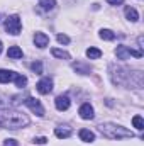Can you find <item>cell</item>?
Here are the masks:
<instances>
[{
    "label": "cell",
    "mask_w": 144,
    "mask_h": 146,
    "mask_svg": "<svg viewBox=\"0 0 144 146\" xmlns=\"http://www.w3.org/2000/svg\"><path fill=\"white\" fill-rule=\"evenodd\" d=\"M29 124V117L24 112L14 109H0V126L5 129H20Z\"/></svg>",
    "instance_id": "cell-1"
},
{
    "label": "cell",
    "mask_w": 144,
    "mask_h": 146,
    "mask_svg": "<svg viewBox=\"0 0 144 146\" xmlns=\"http://www.w3.org/2000/svg\"><path fill=\"white\" fill-rule=\"evenodd\" d=\"M98 131L108 138V139H126V138H134L132 131H129L127 127L120 126V124H114V122H104L98 126Z\"/></svg>",
    "instance_id": "cell-2"
},
{
    "label": "cell",
    "mask_w": 144,
    "mask_h": 146,
    "mask_svg": "<svg viewBox=\"0 0 144 146\" xmlns=\"http://www.w3.org/2000/svg\"><path fill=\"white\" fill-rule=\"evenodd\" d=\"M22 29V22H20V17L19 15H10L7 21H5V31L12 36H17Z\"/></svg>",
    "instance_id": "cell-3"
},
{
    "label": "cell",
    "mask_w": 144,
    "mask_h": 146,
    "mask_svg": "<svg viewBox=\"0 0 144 146\" xmlns=\"http://www.w3.org/2000/svg\"><path fill=\"white\" fill-rule=\"evenodd\" d=\"M115 54H117L119 60H127V58H131V56L141 58V56H143V51H139V49H132V48H127V46H117Z\"/></svg>",
    "instance_id": "cell-4"
},
{
    "label": "cell",
    "mask_w": 144,
    "mask_h": 146,
    "mask_svg": "<svg viewBox=\"0 0 144 146\" xmlns=\"http://www.w3.org/2000/svg\"><path fill=\"white\" fill-rule=\"evenodd\" d=\"M24 104L32 110V112H36V115H39V117L44 115V107L41 106V102H39L37 99H34V97H27V99L24 100Z\"/></svg>",
    "instance_id": "cell-5"
},
{
    "label": "cell",
    "mask_w": 144,
    "mask_h": 146,
    "mask_svg": "<svg viewBox=\"0 0 144 146\" xmlns=\"http://www.w3.org/2000/svg\"><path fill=\"white\" fill-rule=\"evenodd\" d=\"M36 88H37V92L39 94H42V95H46V94H49L51 90H53V80L51 78H41L39 82H37V85H36Z\"/></svg>",
    "instance_id": "cell-6"
},
{
    "label": "cell",
    "mask_w": 144,
    "mask_h": 146,
    "mask_svg": "<svg viewBox=\"0 0 144 146\" xmlns=\"http://www.w3.org/2000/svg\"><path fill=\"white\" fill-rule=\"evenodd\" d=\"M78 114H80V117L81 119H85V121H90V119H93L95 117V112H93V107L90 106V104H83L80 110H78Z\"/></svg>",
    "instance_id": "cell-7"
},
{
    "label": "cell",
    "mask_w": 144,
    "mask_h": 146,
    "mask_svg": "<svg viewBox=\"0 0 144 146\" xmlns=\"http://www.w3.org/2000/svg\"><path fill=\"white\" fill-rule=\"evenodd\" d=\"M54 104H56V109L58 110H66V109H70L71 100H70L68 95H59V97H56Z\"/></svg>",
    "instance_id": "cell-8"
},
{
    "label": "cell",
    "mask_w": 144,
    "mask_h": 146,
    "mask_svg": "<svg viewBox=\"0 0 144 146\" xmlns=\"http://www.w3.org/2000/svg\"><path fill=\"white\" fill-rule=\"evenodd\" d=\"M54 134H56L59 139H66V138H70V136H71V127H70V126H66V124L58 126V127L54 129Z\"/></svg>",
    "instance_id": "cell-9"
},
{
    "label": "cell",
    "mask_w": 144,
    "mask_h": 146,
    "mask_svg": "<svg viewBox=\"0 0 144 146\" xmlns=\"http://www.w3.org/2000/svg\"><path fill=\"white\" fill-rule=\"evenodd\" d=\"M34 44H36L37 48H46L48 44H49V37L46 36L44 33H36L34 34Z\"/></svg>",
    "instance_id": "cell-10"
},
{
    "label": "cell",
    "mask_w": 144,
    "mask_h": 146,
    "mask_svg": "<svg viewBox=\"0 0 144 146\" xmlns=\"http://www.w3.org/2000/svg\"><path fill=\"white\" fill-rule=\"evenodd\" d=\"M17 73L14 72H9V70H0V83H9L15 78Z\"/></svg>",
    "instance_id": "cell-11"
},
{
    "label": "cell",
    "mask_w": 144,
    "mask_h": 146,
    "mask_svg": "<svg viewBox=\"0 0 144 146\" xmlns=\"http://www.w3.org/2000/svg\"><path fill=\"white\" fill-rule=\"evenodd\" d=\"M7 56L12 58V60H19V58H22V49L19 46H10L9 51H7Z\"/></svg>",
    "instance_id": "cell-12"
},
{
    "label": "cell",
    "mask_w": 144,
    "mask_h": 146,
    "mask_svg": "<svg viewBox=\"0 0 144 146\" xmlns=\"http://www.w3.org/2000/svg\"><path fill=\"white\" fill-rule=\"evenodd\" d=\"M80 139L85 141V143H93L95 141V134L92 131H88V129H81L80 131Z\"/></svg>",
    "instance_id": "cell-13"
},
{
    "label": "cell",
    "mask_w": 144,
    "mask_h": 146,
    "mask_svg": "<svg viewBox=\"0 0 144 146\" xmlns=\"http://www.w3.org/2000/svg\"><path fill=\"white\" fill-rule=\"evenodd\" d=\"M126 17H127V21H131V22H137V21H139V14H137V10L132 9V7H127V9H126Z\"/></svg>",
    "instance_id": "cell-14"
},
{
    "label": "cell",
    "mask_w": 144,
    "mask_h": 146,
    "mask_svg": "<svg viewBox=\"0 0 144 146\" xmlns=\"http://www.w3.org/2000/svg\"><path fill=\"white\" fill-rule=\"evenodd\" d=\"M54 5H56V0H39V7H41L42 10H46V12L53 10Z\"/></svg>",
    "instance_id": "cell-15"
},
{
    "label": "cell",
    "mask_w": 144,
    "mask_h": 146,
    "mask_svg": "<svg viewBox=\"0 0 144 146\" xmlns=\"http://www.w3.org/2000/svg\"><path fill=\"white\" fill-rule=\"evenodd\" d=\"M73 68H75V72L80 73V75H88V73H90V66H87V65H83V63H75Z\"/></svg>",
    "instance_id": "cell-16"
},
{
    "label": "cell",
    "mask_w": 144,
    "mask_h": 146,
    "mask_svg": "<svg viewBox=\"0 0 144 146\" xmlns=\"http://www.w3.org/2000/svg\"><path fill=\"white\" fill-rule=\"evenodd\" d=\"M87 56H88L90 60H98V58L102 56V51L97 49V48H88V49H87Z\"/></svg>",
    "instance_id": "cell-17"
},
{
    "label": "cell",
    "mask_w": 144,
    "mask_h": 146,
    "mask_svg": "<svg viewBox=\"0 0 144 146\" xmlns=\"http://www.w3.org/2000/svg\"><path fill=\"white\" fill-rule=\"evenodd\" d=\"M51 53H53V56H56V58H59V60H70V53H68V51H63V49L54 48Z\"/></svg>",
    "instance_id": "cell-18"
},
{
    "label": "cell",
    "mask_w": 144,
    "mask_h": 146,
    "mask_svg": "<svg viewBox=\"0 0 144 146\" xmlns=\"http://www.w3.org/2000/svg\"><path fill=\"white\" fill-rule=\"evenodd\" d=\"M14 82H15V85H17L19 88H24V87L27 85V78H26L24 75H15Z\"/></svg>",
    "instance_id": "cell-19"
},
{
    "label": "cell",
    "mask_w": 144,
    "mask_h": 146,
    "mask_svg": "<svg viewBox=\"0 0 144 146\" xmlns=\"http://www.w3.org/2000/svg\"><path fill=\"white\" fill-rule=\"evenodd\" d=\"M100 37L105 39V41H114V39H115V34H114L110 29H102V31H100Z\"/></svg>",
    "instance_id": "cell-20"
},
{
    "label": "cell",
    "mask_w": 144,
    "mask_h": 146,
    "mask_svg": "<svg viewBox=\"0 0 144 146\" xmlns=\"http://www.w3.org/2000/svg\"><path fill=\"white\" fill-rule=\"evenodd\" d=\"M132 124H134V127L139 129V131H143L144 129V121H143L141 115H134V117H132Z\"/></svg>",
    "instance_id": "cell-21"
},
{
    "label": "cell",
    "mask_w": 144,
    "mask_h": 146,
    "mask_svg": "<svg viewBox=\"0 0 144 146\" xmlns=\"http://www.w3.org/2000/svg\"><path fill=\"white\" fill-rule=\"evenodd\" d=\"M58 42H61V44H68V42H70V37L66 36V34H58Z\"/></svg>",
    "instance_id": "cell-22"
},
{
    "label": "cell",
    "mask_w": 144,
    "mask_h": 146,
    "mask_svg": "<svg viewBox=\"0 0 144 146\" xmlns=\"http://www.w3.org/2000/svg\"><path fill=\"white\" fill-rule=\"evenodd\" d=\"M31 68H32V70H34L36 73H42V65H41L39 61H36V63H32V65H31Z\"/></svg>",
    "instance_id": "cell-23"
},
{
    "label": "cell",
    "mask_w": 144,
    "mask_h": 146,
    "mask_svg": "<svg viewBox=\"0 0 144 146\" xmlns=\"http://www.w3.org/2000/svg\"><path fill=\"white\" fill-rule=\"evenodd\" d=\"M3 146H19V143H17L15 139H5Z\"/></svg>",
    "instance_id": "cell-24"
},
{
    "label": "cell",
    "mask_w": 144,
    "mask_h": 146,
    "mask_svg": "<svg viewBox=\"0 0 144 146\" xmlns=\"http://www.w3.org/2000/svg\"><path fill=\"white\" fill-rule=\"evenodd\" d=\"M48 139L46 138H34V143H37V145H44Z\"/></svg>",
    "instance_id": "cell-25"
},
{
    "label": "cell",
    "mask_w": 144,
    "mask_h": 146,
    "mask_svg": "<svg viewBox=\"0 0 144 146\" xmlns=\"http://www.w3.org/2000/svg\"><path fill=\"white\" fill-rule=\"evenodd\" d=\"M107 2L110 3V5H120V3H122L124 0H107Z\"/></svg>",
    "instance_id": "cell-26"
},
{
    "label": "cell",
    "mask_w": 144,
    "mask_h": 146,
    "mask_svg": "<svg viewBox=\"0 0 144 146\" xmlns=\"http://www.w3.org/2000/svg\"><path fill=\"white\" fill-rule=\"evenodd\" d=\"M0 53H2V41H0Z\"/></svg>",
    "instance_id": "cell-27"
}]
</instances>
